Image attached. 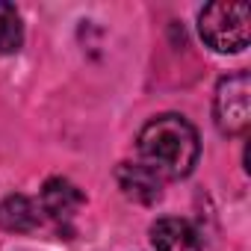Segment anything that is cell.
<instances>
[{
	"label": "cell",
	"mask_w": 251,
	"mask_h": 251,
	"mask_svg": "<svg viewBox=\"0 0 251 251\" xmlns=\"http://www.w3.org/2000/svg\"><path fill=\"white\" fill-rule=\"evenodd\" d=\"M42 225V213L39 204L21 192L6 195L0 201V227L9 230V233H30Z\"/></svg>",
	"instance_id": "cell-7"
},
{
	"label": "cell",
	"mask_w": 251,
	"mask_h": 251,
	"mask_svg": "<svg viewBox=\"0 0 251 251\" xmlns=\"http://www.w3.org/2000/svg\"><path fill=\"white\" fill-rule=\"evenodd\" d=\"M115 183L121 195L133 204H157L163 198V177H157L148 166L142 163H118L115 169Z\"/></svg>",
	"instance_id": "cell-5"
},
{
	"label": "cell",
	"mask_w": 251,
	"mask_h": 251,
	"mask_svg": "<svg viewBox=\"0 0 251 251\" xmlns=\"http://www.w3.org/2000/svg\"><path fill=\"white\" fill-rule=\"evenodd\" d=\"M251 12L245 3H210L198 15V33L216 53H239L251 39Z\"/></svg>",
	"instance_id": "cell-2"
},
{
	"label": "cell",
	"mask_w": 251,
	"mask_h": 251,
	"mask_svg": "<svg viewBox=\"0 0 251 251\" xmlns=\"http://www.w3.org/2000/svg\"><path fill=\"white\" fill-rule=\"evenodd\" d=\"M24 45V24H21V12L0 0V53H18Z\"/></svg>",
	"instance_id": "cell-8"
},
{
	"label": "cell",
	"mask_w": 251,
	"mask_h": 251,
	"mask_svg": "<svg viewBox=\"0 0 251 251\" xmlns=\"http://www.w3.org/2000/svg\"><path fill=\"white\" fill-rule=\"evenodd\" d=\"M136 151H139L142 166H148L157 177L180 180L192 175L198 154H201V142H198V130L183 115L166 112V115L151 118L139 130Z\"/></svg>",
	"instance_id": "cell-1"
},
{
	"label": "cell",
	"mask_w": 251,
	"mask_h": 251,
	"mask_svg": "<svg viewBox=\"0 0 251 251\" xmlns=\"http://www.w3.org/2000/svg\"><path fill=\"white\" fill-rule=\"evenodd\" d=\"M83 204H86V195L71 180H65V177L45 180V186H42V213H48L59 227H71V222L77 219Z\"/></svg>",
	"instance_id": "cell-4"
},
{
	"label": "cell",
	"mask_w": 251,
	"mask_h": 251,
	"mask_svg": "<svg viewBox=\"0 0 251 251\" xmlns=\"http://www.w3.org/2000/svg\"><path fill=\"white\" fill-rule=\"evenodd\" d=\"M213 118L225 136H242L251 124V77L248 71L225 74L216 86Z\"/></svg>",
	"instance_id": "cell-3"
},
{
	"label": "cell",
	"mask_w": 251,
	"mask_h": 251,
	"mask_svg": "<svg viewBox=\"0 0 251 251\" xmlns=\"http://www.w3.org/2000/svg\"><path fill=\"white\" fill-rule=\"evenodd\" d=\"M151 245L154 251H201V239L186 219H157L151 225Z\"/></svg>",
	"instance_id": "cell-6"
}]
</instances>
